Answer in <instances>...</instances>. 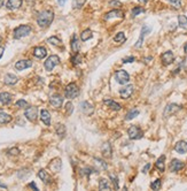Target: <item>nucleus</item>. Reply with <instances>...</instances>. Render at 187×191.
<instances>
[{"instance_id":"obj_55","label":"nucleus","mask_w":187,"mask_h":191,"mask_svg":"<svg viewBox=\"0 0 187 191\" xmlns=\"http://www.w3.org/2000/svg\"><path fill=\"white\" fill-rule=\"evenodd\" d=\"M138 1H139V2H141V4H146L148 0H138Z\"/></svg>"},{"instance_id":"obj_17","label":"nucleus","mask_w":187,"mask_h":191,"mask_svg":"<svg viewBox=\"0 0 187 191\" xmlns=\"http://www.w3.org/2000/svg\"><path fill=\"white\" fill-rule=\"evenodd\" d=\"M33 55L38 59H44L47 55V50L44 46H37L33 48Z\"/></svg>"},{"instance_id":"obj_29","label":"nucleus","mask_w":187,"mask_h":191,"mask_svg":"<svg viewBox=\"0 0 187 191\" xmlns=\"http://www.w3.org/2000/svg\"><path fill=\"white\" fill-rule=\"evenodd\" d=\"M12 116L9 114H7L4 109H0V125H7L12 121Z\"/></svg>"},{"instance_id":"obj_25","label":"nucleus","mask_w":187,"mask_h":191,"mask_svg":"<svg viewBox=\"0 0 187 191\" xmlns=\"http://www.w3.org/2000/svg\"><path fill=\"white\" fill-rule=\"evenodd\" d=\"M17 81H19V77L16 75H14V74H7L5 76V79H4V82L7 85H14V84L17 83Z\"/></svg>"},{"instance_id":"obj_49","label":"nucleus","mask_w":187,"mask_h":191,"mask_svg":"<svg viewBox=\"0 0 187 191\" xmlns=\"http://www.w3.org/2000/svg\"><path fill=\"white\" fill-rule=\"evenodd\" d=\"M110 178L113 180V183L115 184V186H116V189H118V178L115 177L113 174H110Z\"/></svg>"},{"instance_id":"obj_31","label":"nucleus","mask_w":187,"mask_h":191,"mask_svg":"<svg viewBox=\"0 0 187 191\" xmlns=\"http://www.w3.org/2000/svg\"><path fill=\"white\" fill-rule=\"evenodd\" d=\"M99 189L100 190H110V184H109V181L107 178H101L100 182H99Z\"/></svg>"},{"instance_id":"obj_44","label":"nucleus","mask_w":187,"mask_h":191,"mask_svg":"<svg viewBox=\"0 0 187 191\" xmlns=\"http://www.w3.org/2000/svg\"><path fill=\"white\" fill-rule=\"evenodd\" d=\"M109 6L118 9V8L122 7V2H121V1H117V0H111V1H109Z\"/></svg>"},{"instance_id":"obj_42","label":"nucleus","mask_w":187,"mask_h":191,"mask_svg":"<svg viewBox=\"0 0 187 191\" xmlns=\"http://www.w3.org/2000/svg\"><path fill=\"white\" fill-rule=\"evenodd\" d=\"M71 61H72L74 65H79V63L82 62V57H80L78 53H76V55H74V57L71 58Z\"/></svg>"},{"instance_id":"obj_8","label":"nucleus","mask_w":187,"mask_h":191,"mask_svg":"<svg viewBox=\"0 0 187 191\" xmlns=\"http://www.w3.org/2000/svg\"><path fill=\"white\" fill-rule=\"evenodd\" d=\"M115 79L119 84H125L130 81V75L124 69H119L115 72Z\"/></svg>"},{"instance_id":"obj_7","label":"nucleus","mask_w":187,"mask_h":191,"mask_svg":"<svg viewBox=\"0 0 187 191\" xmlns=\"http://www.w3.org/2000/svg\"><path fill=\"white\" fill-rule=\"evenodd\" d=\"M59 63H60V58H59L58 55H51L45 61L44 67H45V69L47 72H51V70L54 69V67L58 66Z\"/></svg>"},{"instance_id":"obj_4","label":"nucleus","mask_w":187,"mask_h":191,"mask_svg":"<svg viewBox=\"0 0 187 191\" xmlns=\"http://www.w3.org/2000/svg\"><path fill=\"white\" fill-rule=\"evenodd\" d=\"M128 135H129V138L132 140H137V139L142 138L143 136V131L141 130L140 127L138 125H131L128 130Z\"/></svg>"},{"instance_id":"obj_34","label":"nucleus","mask_w":187,"mask_h":191,"mask_svg":"<svg viewBox=\"0 0 187 191\" xmlns=\"http://www.w3.org/2000/svg\"><path fill=\"white\" fill-rule=\"evenodd\" d=\"M93 37V32L91 31L90 29H86V30H84L83 32L80 33V39L83 40V42H86V40L91 39Z\"/></svg>"},{"instance_id":"obj_48","label":"nucleus","mask_w":187,"mask_h":191,"mask_svg":"<svg viewBox=\"0 0 187 191\" xmlns=\"http://www.w3.org/2000/svg\"><path fill=\"white\" fill-rule=\"evenodd\" d=\"M136 60L134 57H129V58H124L123 59V63H130V62H133Z\"/></svg>"},{"instance_id":"obj_32","label":"nucleus","mask_w":187,"mask_h":191,"mask_svg":"<svg viewBox=\"0 0 187 191\" xmlns=\"http://www.w3.org/2000/svg\"><path fill=\"white\" fill-rule=\"evenodd\" d=\"M55 131L58 134L59 137H61V138H63L65 135V125H61V123H58V125H55Z\"/></svg>"},{"instance_id":"obj_47","label":"nucleus","mask_w":187,"mask_h":191,"mask_svg":"<svg viewBox=\"0 0 187 191\" xmlns=\"http://www.w3.org/2000/svg\"><path fill=\"white\" fill-rule=\"evenodd\" d=\"M7 153H8L9 156H17V154H20V150L17 147H13V149H9Z\"/></svg>"},{"instance_id":"obj_3","label":"nucleus","mask_w":187,"mask_h":191,"mask_svg":"<svg viewBox=\"0 0 187 191\" xmlns=\"http://www.w3.org/2000/svg\"><path fill=\"white\" fill-rule=\"evenodd\" d=\"M78 94H79V89H78V86L76 83H70V84L67 85L65 91V98L75 99L78 97Z\"/></svg>"},{"instance_id":"obj_52","label":"nucleus","mask_w":187,"mask_h":191,"mask_svg":"<svg viewBox=\"0 0 187 191\" xmlns=\"http://www.w3.org/2000/svg\"><path fill=\"white\" fill-rule=\"evenodd\" d=\"M58 2L60 6H65V2H67V0H58Z\"/></svg>"},{"instance_id":"obj_18","label":"nucleus","mask_w":187,"mask_h":191,"mask_svg":"<svg viewBox=\"0 0 187 191\" xmlns=\"http://www.w3.org/2000/svg\"><path fill=\"white\" fill-rule=\"evenodd\" d=\"M149 31H150V28H148L147 26H142L141 32H140V37H139V39H138V42H137V44H136L137 48H139V47L142 46V43H143V39H145V36H146Z\"/></svg>"},{"instance_id":"obj_6","label":"nucleus","mask_w":187,"mask_h":191,"mask_svg":"<svg viewBox=\"0 0 187 191\" xmlns=\"http://www.w3.org/2000/svg\"><path fill=\"white\" fill-rule=\"evenodd\" d=\"M181 109V106L178 104H168L164 108V112H163V116L164 118H170L172 116L173 114H176L177 112H179Z\"/></svg>"},{"instance_id":"obj_50","label":"nucleus","mask_w":187,"mask_h":191,"mask_svg":"<svg viewBox=\"0 0 187 191\" xmlns=\"http://www.w3.org/2000/svg\"><path fill=\"white\" fill-rule=\"evenodd\" d=\"M149 168H150V164H147V165L142 168V173H143V174H146V173L149 171Z\"/></svg>"},{"instance_id":"obj_56","label":"nucleus","mask_w":187,"mask_h":191,"mask_svg":"<svg viewBox=\"0 0 187 191\" xmlns=\"http://www.w3.org/2000/svg\"><path fill=\"white\" fill-rule=\"evenodd\" d=\"M4 6V0H0V8Z\"/></svg>"},{"instance_id":"obj_10","label":"nucleus","mask_w":187,"mask_h":191,"mask_svg":"<svg viewBox=\"0 0 187 191\" xmlns=\"http://www.w3.org/2000/svg\"><path fill=\"white\" fill-rule=\"evenodd\" d=\"M161 61L163 66H169L174 61V55L171 51H167L161 55Z\"/></svg>"},{"instance_id":"obj_43","label":"nucleus","mask_w":187,"mask_h":191,"mask_svg":"<svg viewBox=\"0 0 187 191\" xmlns=\"http://www.w3.org/2000/svg\"><path fill=\"white\" fill-rule=\"evenodd\" d=\"M92 173H93V169L90 168V167H85V168H83V169L80 171V174L84 175V176H90Z\"/></svg>"},{"instance_id":"obj_28","label":"nucleus","mask_w":187,"mask_h":191,"mask_svg":"<svg viewBox=\"0 0 187 191\" xmlns=\"http://www.w3.org/2000/svg\"><path fill=\"white\" fill-rule=\"evenodd\" d=\"M40 120L46 125H51V114H50V112L47 109H41V112H40Z\"/></svg>"},{"instance_id":"obj_12","label":"nucleus","mask_w":187,"mask_h":191,"mask_svg":"<svg viewBox=\"0 0 187 191\" xmlns=\"http://www.w3.org/2000/svg\"><path fill=\"white\" fill-rule=\"evenodd\" d=\"M48 168L53 173H59V171H61V168H62V160L60 158H54L48 164Z\"/></svg>"},{"instance_id":"obj_23","label":"nucleus","mask_w":187,"mask_h":191,"mask_svg":"<svg viewBox=\"0 0 187 191\" xmlns=\"http://www.w3.org/2000/svg\"><path fill=\"white\" fill-rule=\"evenodd\" d=\"M103 104H106V105L109 107L110 109H113V111H119V109H122V106L119 105L118 103L116 101H114V100H111V99H104L103 100Z\"/></svg>"},{"instance_id":"obj_26","label":"nucleus","mask_w":187,"mask_h":191,"mask_svg":"<svg viewBox=\"0 0 187 191\" xmlns=\"http://www.w3.org/2000/svg\"><path fill=\"white\" fill-rule=\"evenodd\" d=\"M79 50H80L79 39H78L77 35H74V36H72V39H71V51L74 53H78Z\"/></svg>"},{"instance_id":"obj_39","label":"nucleus","mask_w":187,"mask_h":191,"mask_svg":"<svg viewBox=\"0 0 187 191\" xmlns=\"http://www.w3.org/2000/svg\"><path fill=\"white\" fill-rule=\"evenodd\" d=\"M141 13H145V8H143V7H140V6L134 7V8L131 11L132 16H138L139 14H141Z\"/></svg>"},{"instance_id":"obj_30","label":"nucleus","mask_w":187,"mask_h":191,"mask_svg":"<svg viewBox=\"0 0 187 191\" xmlns=\"http://www.w3.org/2000/svg\"><path fill=\"white\" fill-rule=\"evenodd\" d=\"M94 165H95V169L98 171H106L107 169V162H104L103 160L99 158H94Z\"/></svg>"},{"instance_id":"obj_16","label":"nucleus","mask_w":187,"mask_h":191,"mask_svg":"<svg viewBox=\"0 0 187 191\" xmlns=\"http://www.w3.org/2000/svg\"><path fill=\"white\" fill-rule=\"evenodd\" d=\"M174 151L179 154H186L187 153V142L185 140H179L174 145Z\"/></svg>"},{"instance_id":"obj_53","label":"nucleus","mask_w":187,"mask_h":191,"mask_svg":"<svg viewBox=\"0 0 187 191\" xmlns=\"http://www.w3.org/2000/svg\"><path fill=\"white\" fill-rule=\"evenodd\" d=\"M4 52H5V47L0 46V59H1V57L4 55Z\"/></svg>"},{"instance_id":"obj_22","label":"nucleus","mask_w":187,"mask_h":191,"mask_svg":"<svg viewBox=\"0 0 187 191\" xmlns=\"http://www.w3.org/2000/svg\"><path fill=\"white\" fill-rule=\"evenodd\" d=\"M123 16H124V13H123L121 9H114V11H111V12L106 14L103 19L106 21H108L110 20L111 17H123Z\"/></svg>"},{"instance_id":"obj_33","label":"nucleus","mask_w":187,"mask_h":191,"mask_svg":"<svg viewBox=\"0 0 187 191\" xmlns=\"http://www.w3.org/2000/svg\"><path fill=\"white\" fill-rule=\"evenodd\" d=\"M178 24L181 29L184 30H187V16L185 15H179L178 16Z\"/></svg>"},{"instance_id":"obj_40","label":"nucleus","mask_w":187,"mask_h":191,"mask_svg":"<svg viewBox=\"0 0 187 191\" xmlns=\"http://www.w3.org/2000/svg\"><path fill=\"white\" fill-rule=\"evenodd\" d=\"M85 2H86V0H74L72 1V6L74 8H82V7L85 5Z\"/></svg>"},{"instance_id":"obj_51","label":"nucleus","mask_w":187,"mask_h":191,"mask_svg":"<svg viewBox=\"0 0 187 191\" xmlns=\"http://www.w3.org/2000/svg\"><path fill=\"white\" fill-rule=\"evenodd\" d=\"M29 186H30V188H32L33 190H39L38 188H37V185H36V183H35V182H31V183L29 184Z\"/></svg>"},{"instance_id":"obj_5","label":"nucleus","mask_w":187,"mask_h":191,"mask_svg":"<svg viewBox=\"0 0 187 191\" xmlns=\"http://www.w3.org/2000/svg\"><path fill=\"white\" fill-rule=\"evenodd\" d=\"M24 116L31 122H36L38 118V108L35 106H28L24 112Z\"/></svg>"},{"instance_id":"obj_15","label":"nucleus","mask_w":187,"mask_h":191,"mask_svg":"<svg viewBox=\"0 0 187 191\" xmlns=\"http://www.w3.org/2000/svg\"><path fill=\"white\" fill-rule=\"evenodd\" d=\"M32 67V61L31 60H20L15 63V69L16 70H24L26 68Z\"/></svg>"},{"instance_id":"obj_57","label":"nucleus","mask_w":187,"mask_h":191,"mask_svg":"<svg viewBox=\"0 0 187 191\" xmlns=\"http://www.w3.org/2000/svg\"><path fill=\"white\" fill-rule=\"evenodd\" d=\"M1 42H2V37H1V36H0V43H1Z\"/></svg>"},{"instance_id":"obj_13","label":"nucleus","mask_w":187,"mask_h":191,"mask_svg":"<svg viewBox=\"0 0 187 191\" xmlns=\"http://www.w3.org/2000/svg\"><path fill=\"white\" fill-rule=\"evenodd\" d=\"M50 104L54 108H60L62 106V104H63V98L60 94H53L50 98Z\"/></svg>"},{"instance_id":"obj_36","label":"nucleus","mask_w":187,"mask_h":191,"mask_svg":"<svg viewBox=\"0 0 187 191\" xmlns=\"http://www.w3.org/2000/svg\"><path fill=\"white\" fill-rule=\"evenodd\" d=\"M114 40L116 42V43H118V44H123L125 40H126V37H125V35H124V32H118L116 33V36L114 37Z\"/></svg>"},{"instance_id":"obj_41","label":"nucleus","mask_w":187,"mask_h":191,"mask_svg":"<svg viewBox=\"0 0 187 191\" xmlns=\"http://www.w3.org/2000/svg\"><path fill=\"white\" fill-rule=\"evenodd\" d=\"M28 103H26L24 99H20L16 101V107H19V108H26L28 107Z\"/></svg>"},{"instance_id":"obj_21","label":"nucleus","mask_w":187,"mask_h":191,"mask_svg":"<svg viewBox=\"0 0 187 191\" xmlns=\"http://www.w3.org/2000/svg\"><path fill=\"white\" fill-rule=\"evenodd\" d=\"M101 153L104 158L110 159L111 158V153H113V150H111V145L110 143H104L101 147Z\"/></svg>"},{"instance_id":"obj_1","label":"nucleus","mask_w":187,"mask_h":191,"mask_svg":"<svg viewBox=\"0 0 187 191\" xmlns=\"http://www.w3.org/2000/svg\"><path fill=\"white\" fill-rule=\"evenodd\" d=\"M54 20V13L51 9H45L40 12L37 17V23L40 28H47Z\"/></svg>"},{"instance_id":"obj_54","label":"nucleus","mask_w":187,"mask_h":191,"mask_svg":"<svg viewBox=\"0 0 187 191\" xmlns=\"http://www.w3.org/2000/svg\"><path fill=\"white\" fill-rule=\"evenodd\" d=\"M0 188H4V189H7V185L2 184V183H0Z\"/></svg>"},{"instance_id":"obj_35","label":"nucleus","mask_w":187,"mask_h":191,"mask_svg":"<svg viewBox=\"0 0 187 191\" xmlns=\"http://www.w3.org/2000/svg\"><path fill=\"white\" fill-rule=\"evenodd\" d=\"M47 43H50L51 45H54V46H61V44H62L61 39L58 38V37H55V36L50 37V38L47 39Z\"/></svg>"},{"instance_id":"obj_14","label":"nucleus","mask_w":187,"mask_h":191,"mask_svg":"<svg viewBox=\"0 0 187 191\" xmlns=\"http://www.w3.org/2000/svg\"><path fill=\"white\" fill-rule=\"evenodd\" d=\"M80 111L84 113L85 115L90 116V115H92L94 113V107L91 105L89 101H83L80 104Z\"/></svg>"},{"instance_id":"obj_38","label":"nucleus","mask_w":187,"mask_h":191,"mask_svg":"<svg viewBox=\"0 0 187 191\" xmlns=\"http://www.w3.org/2000/svg\"><path fill=\"white\" fill-rule=\"evenodd\" d=\"M161 186H162V181L160 178L155 180V181H153V182L150 183V188H152L153 190H160Z\"/></svg>"},{"instance_id":"obj_20","label":"nucleus","mask_w":187,"mask_h":191,"mask_svg":"<svg viewBox=\"0 0 187 191\" xmlns=\"http://www.w3.org/2000/svg\"><path fill=\"white\" fill-rule=\"evenodd\" d=\"M22 6V0H8L6 4L7 9L9 11H16Z\"/></svg>"},{"instance_id":"obj_11","label":"nucleus","mask_w":187,"mask_h":191,"mask_svg":"<svg viewBox=\"0 0 187 191\" xmlns=\"http://www.w3.org/2000/svg\"><path fill=\"white\" fill-rule=\"evenodd\" d=\"M184 167H185V162H182L181 160H178V159H172L170 162V171H172V173L181 171Z\"/></svg>"},{"instance_id":"obj_24","label":"nucleus","mask_w":187,"mask_h":191,"mask_svg":"<svg viewBox=\"0 0 187 191\" xmlns=\"http://www.w3.org/2000/svg\"><path fill=\"white\" fill-rule=\"evenodd\" d=\"M13 96L9 92H1L0 93V103L2 105H9L12 103Z\"/></svg>"},{"instance_id":"obj_46","label":"nucleus","mask_w":187,"mask_h":191,"mask_svg":"<svg viewBox=\"0 0 187 191\" xmlns=\"http://www.w3.org/2000/svg\"><path fill=\"white\" fill-rule=\"evenodd\" d=\"M65 111H67V114H68V115H70L71 113H72V111H74V105L71 104L70 101L65 104Z\"/></svg>"},{"instance_id":"obj_9","label":"nucleus","mask_w":187,"mask_h":191,"mask_svg":"<svg viewBox=\"0 0 187 191\" xmlns=\"http://www.w3.org/2000/svg\"><path fill=\"white\" fill-rule=\"evenodd\" d=\"M134 86L132 85V84H129V85H125L123 86L122 89H119V96H121V98L122 99H129L131 96H132V93H133V89Z\"/></svg>"},{"instance_id":"obj_45","label":"nucleus","mask_w":187,"mask_h":191,"mask_svg":"<svg viewBox=\"0 0 187 191\" xmlns=\"http://www.w3.org/2000/svg\"><path fill=\"white\" fill-rule=\"evenodd\" d=\"M169 1H170L171 6H173L176 9H179V8H181V1H180V0H169Z\"/></svg>"},{"instance_id":"obj_19","label":"nucleus","mask_w":187,"mask_h":191,"mask_svg":"<svg viewBox=\"0 0 187 191\" xmlns=\"http://www.w3.org/2000/svg\"><path fill=\"white\" fill-rule=\"evenodd\" d=\"M38 177L45 183V184H51L52 183V177L50 176V174L45 171V169H40L38 171Z\"/></svg>"},{"instance_id":"obj_37","label":"nucleus","mask_w":187,"mask_h":191,"mask_svg":"<svg viewBox=\"0 0 187 191\" xmlns=\"http://www.w3.org/2000/svg\"><path fill=\"white\" fill-rule=\"evenodd\" d=\"M139 111L138 109H132V111H130L128 114H126V116H125V120H128V121H130V120L134 119L136 116H138L139 115Z\"/></svg>"},{"instance_id":"obj_27","label":"nucleus","mask_w":187,"mask_h":191,"mask_svg":"<svg viewBox=\"0 0 187 191\" xmlns=\"http://www.w3.org/2000/svg\"><path fill=\"white\" fill-rule=\"evenodd\" d=\"M155 167L161 171V173H163V171H165V156H164V154L161 156L160 158L156 160V162H155Z\"/></svg>"},{"instance_id":"obj_2","label":"nucleus","mask_w":187,"mask_h":191,"mask_svg":"<svg viewBox=\"0 0 187 191\" xmlns=\"http://www.w3.org/2000/svg\"><path fill=\"white\" fill-rule=\"evenodd\" d=\"M32 31L31 26H26V24H23V26H19L17 28L14 29V32H13V37L14 39H21L23 37H26L28 35H30Z\"/></svg>"}]
</instances>
